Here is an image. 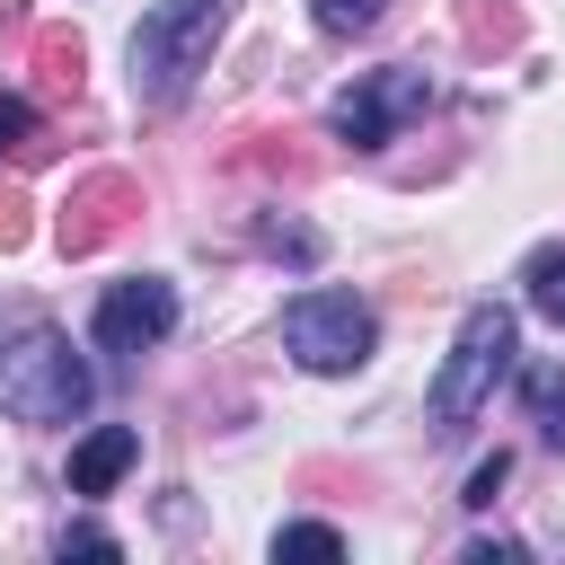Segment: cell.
Wrapping results in <instances>:
<instances>
[{
    "mask_svg": "<svg viewBox=\"0 0 565 565\" xmlns=\"http://www.w3.org/2000/svg\"><path fill=\"white\" fill-rule=\"evenodd\" d=\"M512 362H521V309L512 300H468L459 309V335H450V353L433 371V397H424L433 441H459L494 406V388L512 380Z\"/></svg>",
    "mask_w": 565,
    "mask_h": 565,
    "instance_id": "6da1fadb",
    "label": "cell"
},
{
    "mask_svg": "<svg viewBox=\"0 0 565 565\" xmlns=\"http://www.w3.org/2000/svg\"><path fill=\"white\" fill-rule=\"evenodd\" d=\"M230 9H238V0H150V9H141L124 62H132V97H141L150 115H168V106L194 97V79L212 71V44L230 35Z\"/></svg>",
    "mask_w": 565,
    "mask_h": 565,
    "instance_id": "7a4b0ae2",
    "label": "cell"
},
{
    "mask_svg": "<svg viewBox=\"0 0 565 565\" xmlns=\"http://www.w3.org/2000/svg\"><path fill=\"white\" fill-rule=\"evenodd\" d=\"M97 406V371L79 362V344L44 318H26L18 335H0V415L9 424H79Z\"/></svg>",
    "mask_w": 565,
    "mask_h": 565,
    "instance_id": "3957f363",
    "label": "cell"
},
{
    "mask_svg": "<svg viewBox=\"0 0 565 565\" xmlns=\"http://www.w3.org/2000/svg\"><path fill=\"white\" fill-rule=\"evenodd\" d=\"M282 353L300 371H318V380H344V371H362L380 353V318H371L362 291H327V282L291 291L282 300Z\"/></svg>",
    "mask_w": 565,
    "mask_h": 565,
    "instance_id": "277c9868",
    "label": "cell"
},
{
    "mask_svg": "<svg viewBox=\"0 0 565 565\" xmlns=\"http://www.w3.org/2000/svg\"><path fill=\"white\" fill-rule=\"evenodd\" d=\"M433 106V79L415 71V62H388V71H353L344 88H335V106H327V132L344 141V150H388L415 115Z\"/></svg>",
    "mask_w": 565,
    "mask_h": 565,
    "instance_id": "5b68a950",
    "label": "cell"
},
{
    "mask_svg": "<svg viewBox=\"0 0 565 565\" xmlns=\"http://www.w3.org/2000/svg\"><path fill=\"white\" fill-rule=\"evenodd\" d=\"M177 335V282L168 274H124L97 291V318H88V344L115 353V362H141Z\"/></svg>",
    "mask_w": 565,
    "mask_h": 565,
    "instance_id": "8992f818",
    "label": "cell"
},
{
    "mask_svg": "<svg viewBox=\"0 0 565 565\" xmlns=\"http://www.w3.org/2000/svg\"><path fill=\"white\" fill-rule=\"evenodd\" d=\"M132 468H141V433H132V424H97V433L71 450V494H115Z\"/></svg>",
    "mask_w": 565,
    "mask_h": 565,
    "instance_id": "52a82bcc",
    "label": "cell"
},
{
    "mask_svg": "<svg viewBox=\"0 0 565 565\" xmlns=\"http://www.w3.org/2000/svg\"><path fill=\"white\" fill-rule=\"evenodd\" d=\"M521 415L539 424L547 450H565V362H530L521 371Z\"/></svg>",
    "mask_w": 565,
    "mask_h": 565,
    "instance_id": "ba28073f",
    "label": "cell"
},
{
    "mask_svg": "<svg viewBox=\"0 0 565 565\" xmlns=\"http://www.w3.org/2000/svg\"><path fill=\"white\" fill-rule=\"evenodd\" d=\"M521 300H530L547 327H565V247H530V265H521Z\"/></svg>",
    "mask_w": 565,
    "mask_h": 565,
    "instance_id": "9c48e42d",
    "label": "cell"
},
{
    "mask_svg": "<svg viewBox=\"0 0 565 565\" xmlns=\"http://www.w3.org/2000/svg\"><path fill=\"white\" fill-rule=\"evenodd\" d=\"M274 556H318V565H335V556H344V530H335V521H282V530H274Z\"/></svg>",
    "mask_w": 565,
    "mask_h": 565,
    "instance_id": "30bf717a",
    "label": "cell"
},
{
    "mask_svg": "<svg viewBox=\"0 0 565 565\" xmlns=\"http://www.w3.org/2000/svg\"><path fill=\"white\" fill-rule=\"evenodd\" d=\"M380 9H388V0H309V18H318V35H335V44H353V35H371V26H380Z\"/></svg>",
    "mask_w": 565,
    "mask_h": 565,
    "instance_id": "8fae6325",
    "label": "cell"
},
{
    "mask_svg": "<svg viewBox=\"0 0 565 565\" xmlns=\"http://www.w3.org/2000/svg\"><path fill=\"white\" fill-rule=\"evenodd\" d=\"M256 247L265 256H291V265H318V230H300V221H265Z\"/></svg>",
    "mask_w": 565,
    "mask_h": 565,
    "instance_id": "7c38bea8",
    "label": "cell"
},
{
    "mask_svg": "<svg viewBox=\"0 0 565 565\" xmlns=\"http://www.w3.org/2000/svg\"><path fill=\"white\" fill-rule=\"evenodd\" d=\"M503 477H512V450H486V459L468 468V486H459V503H468V512H486V503L503 494Z\"/></svg>",
    "mask_w": 565,
    "mask_h": 565,
    "instance_id": "4fadbf2b",
    "label": "cell"
},
{
    "mask_svg": "<svg viewBox=\"0 0 565 565\" xmlns=\"http://www.w3.org/2000/svg\"><path fill=\"white\" fill-rule=\"evenodd\" d=\"M26 141H35V106H26L18 88H0V159H18Z\"/></svg>",
    "mask_w": 565,
    "mask_h": 565,
    "instance_id": "5bb4252c",
    "label": "cell"
},
{
    "mask_svg": "<svg viewBox=\"0 0 565 565\" xmlns=\"http://www.w3.org/2000/svg\"><path fill=\"white\" fill-rule=\"evenodd\" d=\"M62 556H124V539L97 530V521H71V530H62Z\"/></svg>",
    "mask_w": 565,
    "mask_h": 565,
    "instance_id": "9a60e30c",
    "label": "cell"
},
{
    "mask_svg": "<svg viewBox=\"0 0 565 565\" xmlns=\"http://www.w3.org/2000/svg\"><path fill=\"white\" fill-rule=\"evenodd\" d=\"M521 539H468V565H512Z\"/></svg>",
    "mask_w": 565,
    "mask_h": 565,
    "instance_id": "2e32d148",
    "label": "cell"
}]
</instances>
